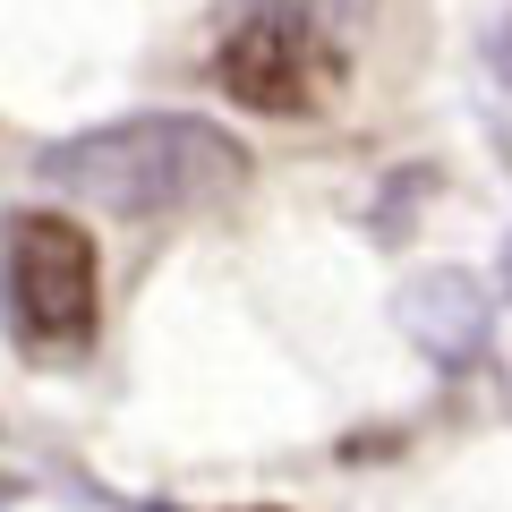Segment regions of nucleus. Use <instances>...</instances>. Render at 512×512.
Masks as SVG:
<instances>
[{
	"mask_svg": "<svg viewBox=\"0 0 512 512\" xmlns=\"http://www.w3.org/2000/svg\"><path fill=\"white\" fill-rule=\"evenodd\" d=\"M43 188L77 197L86 214L111 222H163V214H197L248 188V146L231 128L197 120V111H137V120H103L77 128L60 146H43Z\"/></svg>",
	"mask_w": 512,
	"mask_h": 512,
	"instance_id": "f257e3e1",
	"label": "nucleus"
},
{
	"mask_svg": "<svg viewBox=\"0 0 512 512\" xmlns=\"http://www.w3.org/2000/svg\"><path fill=\"white\" fill-rule=\"evenodd\" d=\"M0 316L43 359H69V350L94 342V325H103V256H94V231L77 214H52V205L0 214Z\"/></svg>",
	"mask_w": 512,
	"mask_h": 512,
	"instance_id": "f03ea898",
	"label": "nucleus"
},
{
	"mask_svg": "<svg viewBox=\"0 0 512 512\" xmlns=\"http://www.w3.org/2000/svg\"><path fill=\"white\" fill-rule=\"evenodd\" d=\"M214 86L239 111H265V120H316L342 86V43L316 18H282V9H256L248 26H231L214 52Z\"/></svg>",
	"mask_w": 512,
	"mask_h": 512,
	"instance_id": "7ed1b4c3",
	"label": "nucleus"
},
{
	"mask_svg": "<svg viewBox=\"0 0 512 512\" xmlns=\"http://www.w3.org/2000/svg\"><path fill=\"white\" fill-rule=\"evenodd\" d=\"M393 316H402V333H410L436 367H470L478 350H487V333H495L487 282L461 274V265H427V274H410L402 299H393Z\"/></svg>",
	"mask_w": 512,
	"mask_h": 512,
	"instance_id": "20e7f679",
	"label": "nucleus"
},
{
	"mask_svg": "<svg viewBox=\"0 0 512 512\" xmlns=\"http://www.w3.org/2000/svg\"><path fill=\"white\" fill-rule=\"evenodd\" d=\"M487 69H495V77H504V86H512V18H504V26H495V35H487Z\"/></svg>",
	"mask_w": 512,
	"mask_h": 512,
	"instance_id": "39448f33",
	"label": "nucleus"
},
{
	"mask_svg": "<svg viewBox=\"0 0 512 512\" xmlns=\"http://www.w3.org/2000/svg\"><path fill=\"white\" fill-rule=\"evenodd\" d=\"M504 291H512V256H504Z\"/></svg>",
	"mask_w": 512,
	"mask_h": 512,
	"instance_id": "423d86ee",
	"label": "nucleus"
},
{
	"mask_svg": "<svg viewBox=\"0 0 512 512\" xmlns=\"http://www.w3.org/2000/svg\"><path fill=\"white\" fill-rule=\"evenodd\" d=\"M0 512H9V487H0Z\"/></svg>",
	"mask_w": 512,
	"mask_h": 512,
	"instance_id": "0eeeda50",
	"label": "nucleus"
}]
</instances>
